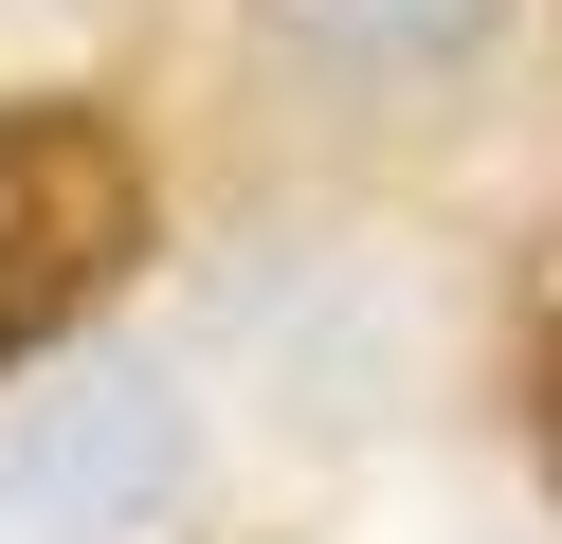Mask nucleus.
<instances>
[{
	"mask_svg": "<svg viewBox=\"0 0 562 544\" xmlns=\"http://www.w3.org/2000/svg\"><path fill=\"white\" fill-rule=\"evenodd\" d=\"M127 236H146V164H127L91 109H19L0 91V363L55 345V326L127 273Z\"/></svg>",
	"mask_w": 562,
	"mask_h": 544,
	"instance_id": "f257e3e1",
	"label": "nucleus"
},
{
	"mask_svg": "<svg viewBox=\"0 0 562 544\" xmlns=\"http://www.w3.org/2000/svg\"><path fill=\"white\" fill-rule=\"evenodd\" d=\"M0 490L55 508V526H146L182 490V399L146 363H91V381H55V399L0 418Z\"/></svg>",
	"mask_w": 562,
	"mask_h": 544,
	"instance_id": "f03ea898",
	"label": "nucleus"
},
{
	"mask_svg": "<svg viewBox=\"0 0 562 544\" xmlns=\"http://www.w3.org/2000/svg\"><path fill=\"white\" fill-rule=\"evenodd\" d=\"M272 36H291L308 73H345V91H436V73L490 55V19L508 0H255Z\"/></svg>",
	"mask_w": 562,
	"mask_h": 544,
	"instance_id": "7ed1b4c3",
	"label": "nucleus"
},
{
	"mask_svg": "<svg viewBox=\"0 0 562 544\" xmlns=\"http://www.w3.org/2000/svg\"><path fill=\"white\" fill-rule=\"evenodd\" d=\"M544 381H562V273H544Z\"/></svg>",
	"mask_w": 562,
	"mask_h": 544,
	"instance_id": "20e7f679",
	"label": "nucleus"
}]
</instances>
